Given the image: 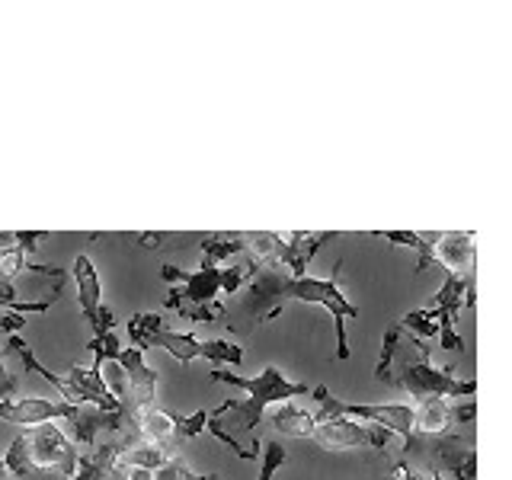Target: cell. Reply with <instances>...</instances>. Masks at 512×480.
Returning a JSON list of instances; mask_svg holds the SVG:
<instances>
[{
    "label": "cell",
    "instance_id": "26",
    "mask_svg": "<svg viewBox=\"0 0 512 480\" xmlns=\"http://www.w3.org/2000/svg\"><path fill=\"white\" fill-rule=\"evenodd\" d=\"M154 480H192V474H189L186 461L180 455H170L164 468L154 471Z\"/></svg>",
    "mask_w": 512,
    "mask_h": 480
},
{
    "label": "cell",
    "instance_id": "4",
    "mask_svg": "<svg viewBox=\"0 0 512 480\" xmlns=\"http://www.w3.org/2000/svg\"><path fill=\"white\" fill-rule=\"evenodd\" d=\"M314 400H317V423L324 420H362L368 426H381L388 429L391 436H400V439H410L413 436V407L410 404H349V400H340L336 394H330L324 384H317L311 391Z\"/></svg>",
    "mask_w": 512,
    "mask_h": 480
},
{
    "label": "cell",
    "instance_id": "30",
    "mask_svg": "<svg viewBox=\"0 0 512 480\" xmlns=\"http://www.w3.org/2000/svg\"><path fill=\"white\" fill-rule=\"evenodd\" d=\"M112 474L122 480H154V471H141V468H112Z\"/></svg>",
    "mask_w": 512,
    "mask_h": 480
},
{
    "label": "cell",
    "instance_id": "12",
    "mask_svg": "<svg viewBox=\"0 0 512 480\" xmlns=\"http://www.w3.org/2000/svg\"><path fill=\"white\" fill-rule=\"evenodd\" d=\"M71 272H74V282H77L80 314H84V320L96 330V324H100V308H103V285H100V276H96V266L87 253H77Z\"/></svg>",
    "mask_w": 512,
    "mask_h": 480
},
{
    "label": "cell",
    "instance_id": "11",
    "mask_svg": "<svg viewBox=\"0 0 512 480\" xmlns=\"http://www.w3.org/2000/svg\"><path fill=\"white\" fill-rule=\"evenodd\" d=\"M474 234L471 231H442L432 244V263H439L448 276H468L474 272Z\"/></svg>",
    "mask_w": 512,
    "mask_h": 480
},
{
    "label": "cell",
    "instance_id": "8",
    "mask_svg": "<svg viewBox=\"0 0 512 480\" xmlns=\"http://www.w3.org/2000/svg\"><path fill=\"white\" fill-rule=\"evenodd\" d=\"M74 413H77V407L64 404V400H45V397L0 400V420L10 426H26V429H36L52 420H71Z\"/></svg>",
    "mask_w": 512,
    "mask_h": 480
},
{
    "label": "cell",
    "instance_id": "5",
    "mask_svg": "<svg viewBox=\"0 0 512 480\" xmlns=\"http://www.w3.org/2000/svg\"><path fill=\"white\" fill-rule=\"evenodd\" d=\"M397 384L404 388L410 397H474L477 394V381L474 378H455L452 368L436 365L432 359L420 362H404L400 365Z\"/></svg>",
    "mask_w": 512,
    "mask_h": 480
},
{
    "label": "cell",
    "instance_id": "9",
    "mask_svg": "<svg viewBox=\"0 0 512 480\" xmlns=\"http://www.w3.org/2000/svg\"><path fill=\"white\" fill-rule=\"evenodd\" d=\"M340 237L336 231H320V234H279L276 253H272L269 263H276L279 269H285L292 279H304L308 276V266L317 256V250L327 244V240Z\"/></svg>",
    "mask_w": 512,
    "mask_h": 480
},
{
    "label": "cell",
    "instance_id": "19",
    "mask_svg": "<svg viewBox=\"0 0 512 480\" xmlns=\"http://www.w3.org/2000/svg\"><path fill=\"white\" fill-rule=\"evenodd\" d=\"M378 240H391V244L410 247L416 250V272H426L432 266V244H436V234H416V231H372Z\"/></svg>",
    "mask_w": 512,
    "mask_h": 480
},
{
    "label": "cell",
    "instance_id": "17",
    "mask_svg": "<svg viewBox=\"0 0 512 480\" xmlns=\"http://www.w3.org/2000/svg\"><path fill=\"white\" fill-rule=\"evenodd\" d=\"M170 458V445H151V442H138L132 448L116 455V468H141V471H157L164 468Z\"/></svg>",
    "mask_w": 512,
    "mask_h": 480
},
{
    "label": "cell",
    "instance_id": "32",
    "mask_svg": "<svg viewBox=\"0 0 512 480\" xmlns=\"http://www.w3.org/2000/svg\"><path fill=\"white\" fill-rule=\"evenodd\" d=\"M192 480H218V474H192Z\"/></svg>",
    "mask_w": 512,
    "mask_h": 480
},
{
    "label": "cell",
    "instance_id": "14",
    "mask_svg": "<svg viewBox=\"0 0 512 480\" xmlns=\"http://www.w3.org/2000/svg\"><path fill=\"white\" fill-rule=\"evenodd\" d=\"M269 423L276 432H282V436H292V439H311L314 426H317L314 413L295 407L292 400H288V404L269 407Z\"/></svg>",
    "mask_w": 512,
    "mask_h": 480
},
{
    "label": "cell",
    "instance_id": "34",
    "mask_svg": "<svg viewBox=\"0 0 512 480\" xmlns=\"http://www.w3.org/2000/svg\"><path fill=\"white\" fill-rule=\"evenodd\" d=\"M0 480H10V474H4V477H0Z\"/></svg>",
    "mask_w": 512,
    "mask_h": 480
},
{
    "label": "cell",
    "instance_id": "15",
    "mask_svg": "<svg viewBox=\"0 0 512 480\" xmlns=\"http://www.w3.org/2000/svg\"><path fill=\"white\" fill-rule=\"evenodd\" d=\"M448 400L445 397H423L420 407H413V429L420 436H445L448 432Z\"/></svg>",
    "mask_w": 512,
    "mask_h": 480
},
{
    "label": "cell",
    "instance_id": "2",
    "mask_svg": "<svg viewBox=\"0 0 512 480\" xmlns=\"http://www.w3.org/2000/svg\"><path fill=\"white\" fill-rule=\"evenodd\" d=\"M128 346H135L141 352L151 349V346H160V349H167L180 365H189L196 359H208L212 365H240L244 362V349H240L237 343H231V340H199V336H192V333L167 330L164 317L151 314V311H141L128 320Z\"/></svg>",
    "mask_w": 512,
    "mask_h": 480
},
{
    "label": "cell",
    "instance_id": "28",
    "mask_svg": "<svg viewBox=\"0 0 512 480\" xmlns=\"http://www.w3.org/2000/svg\"><path fill=\"white\" fill-rule=\"evenodd\" d=\"M474 416H477L474 400H468V404H461V400H458L455 407H448V423H471Z\"/></svg>",
    "mask_w": 512,
    "mask_h": 480
},
{
    "label": "cell",
    "instance_id": "22",
    "mask_svg": "<svg viewBox=\"0 0 512 480\" xmlns=\"http://www.w3.org/2000/svg\"><path fill=\"white\" fill-rule=\"evenodd\" d=\"M400 327L410 330L416 340H436L439 336V324H436V311L432 308H416V311H407L400 317Z\"/></svg>",
    "mask_w": 512,
    "mask_h": 480
},
{
    "label": "cell",
    "instance_id": "31",
    "mask_svg": "<svg viewBox=\"0 0 512 480\" xmlns=\"http://www.w3.org/2000/svg\"><path fill=\"white\" fill-rule=\"evenodd\" d=\"M391 477H394V480H423V477H416V474L410 471V464H407V461H391Z\"/></svg>",
    "mask_w": 512,
    "mask_h": 480
},
{
    "label": "cell",
    "instance_id": "21",
    "mask_svg": "<svg viewBox=\"0 0 512 480\" xmlns=\"http://www.w3.org/2000/svg\"><path fill=\"white\" fill-rule=\"evenodd\" d=\"M400 340H404V327H400V320H394V324H388V330H384V340H381V356H378V365H375V378L391 384V359L394 352L400 349Z\"/></svg>",
    "mask_w": 512,
    "mask_h": 480
},
{
    "label": "cell",
    "instance_id": "3",
    "mask_svg": "<svg viewBox=\"0 0 512 480\" xmlns=\"http://www.w3.org/2000/svg\"><path fill=\"white\" fill-rule=\"evenodd\" d=\"M212 381L234 384V388H240L247 394L244 400H228V404L240 416V426H244L247 432H253V436H256V426H260V420L266 416L269 407L288 404V400L308 394V384H298L292 378H285L276 365H266L256 378H240V375H231V372H221V368H215Z\"/></svg>",
    "mask_w": 512,
    "mask_h": 480
},
{
    "label": "cell",
    "instance_id": "29",
    "mask_svg": "<svg viewBox=\"0 0 512 480\" xmlns=\"http://www.w3.org/2000/svg\"><path fill=\"white\" fill-rule=\"evenodd\" d=\"M135 240H141V247H148V250H160L164 240H176V234H135Z\"/></svg>",
    "mask_w": 512,
    "mask_h": 480
},
{
    "label": "cell",
    "instance_id": "13",
    "mask_svg": "<svg viewBox=\"0 0 512 480\" xmlns=\"http://www.w3.org/2000/svg\"><path fill=\"white\" fill-rule=\"evenodd\" d=\"M7 352H10V356H13L16 362H20V365L26 368V372H36L42 381L52 384V388L58 391V397L64 400V404H74V407H80V404H77V397H74V391L68 388V381H64L61 375H55V372H48V368H45V365H42L36 356H32V346L23 340L20 333H10V340H7Z\"/></svg>",
    "mask_w": 512,
    "mask_h": 480
},
{
    "label": "cell",
    "instance_id": "1",
    "mask_svg": "<svg viewBox=\"0 0 512 480\" xmlns=\"http://www.w3.org/2000/svg\"><path fill=\"white\" fill-rule=\"evenodd\" d=\"M340 272H333V279H292L285 269L276 263H260L256 276L244 285V298H240V311H244L253 324H266L276 320L279 311L288 301H304V304H320L333 314L336 327V359H349V336H346V320H359V308L352 304L343 288H340Z\"/></svg>",
    "mask_w": 512,
    "mask_h": 480
},
{
    "label": "cell",
    "instance_id": "18",
    "mask_svg": "<svg viewBox=\"0 0 512 480\" xmlns=\"http://www.w3.org/2000/svg\"><path fill=\"white\" fill-rule=\"evenodd\" d=\"M68 423H71V442L90 452V448L100 445V442H96V436L106 429V413L96 410V407H90V410L77 407V413L71 416Z\"/></svg>",
    "mask_w": 512,
    "mask_h": 480
},
{
    "label": "cell",
    "instance_id": "33",
    "mask_svg": "<svg viewBox=\"0 0 512 480\" xmlns=\"http://www.w3.org/2000/svg\"><path fill=\"white\" fill-rule=\"evenodd\" d=\"M106 480H122V477H116V474H112V471H109V477H106Z\"/></svg>",
    "mask_w": 512,
    "mask_h": 480
},
{
    "label": "cell",
    "instance_id": "25",
    "mask_svg": "<svg viewBox=\"0 0 512 480\" xmlns=\"http://www.w3.org/2000/svg\"><path fill=\"white\" fill-rule=\"evenodd\" d=\"M260 458H263V468H260V480H272L282 464L288 461V452L279 445V442H263L260 445Z\"/></svg>",
    "mask_w": 512,
    "mask_h": 480
},
{
    "label": "cell",
    "instance_id": "24",
    "mask_svg": "<svg viewBox=\"0 0 512 480\" xmlns=\"http://www.w3.org/2000/svg\"><path fill=\"white\" fill-rule=\"evenodd\" d=\"M4 464H7V474H10V477H26V474H32L29 452H26V436H20V439H13V442H10V452H7Z\"/></svg>",
    "mask_w": 512,
    "mask_h": 480
},
{
    "label": "cell",
    "instance_id": "23",
    "mask_svg": "<svg viewBox=\"0 0 512 480\" xmlns=\"http://www.w3.org/2000/svg\"><path fill=\"white\" fill-rule=\"evenodd\" d=\"M170 420H173V439H180V442H189V439H196L199 432H205V423H208V413L199 410V413H192V416H180V413H170Z\"/></svg>",
    "mask_w": 512,
    "mask_h": 480
},
{
    "label": "cell",
    "instance_id": "20",
    "mask_svg": "<svg viewBox=\"0 0 512 480\" xmlns=\"http://www.w3.org/2000/svg\"><path fill=\"white\" fill-rule=\"evenodd\" d=\"M135 429L144 442L151 445H170L173 439V420L167 410H157V407H148L135 416Z\"/></svg>",
    "mask_w": 512,
    "mask_h": 480
},
{
    "label": "cell",
    "instance_id": "7",
    "mask_svg": "<svg viewBox=\"0 0 512 480\" xmlns=\"http://www.w3.org/2000/svg\"><path fill=\"white\" fill-rule=\"evenodd\" d=\"M324 448H375V452L388 455L391 448V432L381 426L368 423H352V420H324L314 426V436Z\"/></svg>",
    "mask_w": 512,
    "mask_h": 480
},
{
    "label": "cell",
    "instance_id": "27",
    "mask_svg": "<svg viewBox=\"0 0 512 480\" xmlns=\"http://www.w3.org/2000/svg\"><path fill=\"white\" fill-rule=\"evenodd\" d=\"M45 237V231H13V240H16V247L23 250V256L29 260L32 253L39 250V240Z\"/></svg>",
    "mask_w": 512,
    "mask_h": 480
},
{
    "label": "cell",
    "instance_id": "10",
    "mask_svg": "<svg viewBox=\"0 0 512 480\" xmlns=\"http://www.w3.org/2000/svg\"><path fill=\"white\" fill-rule=\"evenodd\" d=\"M64 381H68V388L74 391L77 404H90L103 413H119L122 410V400L112 397L109 384L103 378L100 368H84V365H71L68 372H64Z\"/></svg>",
    "mask_w": 512,
    "mask_h": 480
},
{
    "label": "cell",
    "instance_id": "6",
    "mask_svg": "<svg viewBox=\"0 0 512 480\" xmlns=\"http://www.w3.org/2000/svg\"><path fill=\"white\" fill-rule=\"evenodd\" d=\"M26 452L32 471H48V468H61L64 480H71L77 471V445L64 436L55 423H42L36 429H29L26 436Z\"/></svg>",
    "mask_w": 512,
    "mask_h": 480
},
{
    "label": "cell",
    "instance_id": "16",
    "mask_svg": "<svg viewBox=\"0 0 512 480\" xmlns=\"http://www.w3.org/2000/svg\"><path fill=\"white\" fill-rule=\"evenodd\" d=\"M199 247H202V266L221 269L224 260L244 253V234H228V231L205 234V237H199Z\"/></svg>",
    "mask_w": 512,
    "mask_h": 480
}]
</instances>
